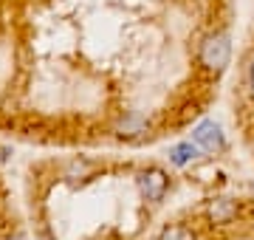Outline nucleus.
Masks as SVG:
<instances>
[{"label": "nucleus", "instance_id": "obj_1", "mask_svg": "<svg viewBox=\"0 0 254 240\" xmlns=\"http://www.w3.org/2000/svg\"><path fill=\"white\" fill-rule=\"evenodd\" d=\"M198 60L206 71H215V74L226 71L229 60H232V40H229L226 31H212V34H206L203 43H200V48H198Z\"/></svg>", "mask_w": 254, "mask_h": 240}, {"label": "nucleus", "instance_id": "obj_2", "mask_svg": "<svg viewBox=\"0 0 254 240\" xmlns=\"http://www.w3.org/2000/svg\"><path fill=\"white\" fill-rule=\"evenodd\" d=\"M192 144L198 150H203V153L215 156V153L226 150V133H223V127L215 119H203L200 124L192 127Z\"/></svg>", "mask_w": 254, "mask_h": 240}, {"label": "nucleus", "instance_id": "obj_3", "mask_svg": "<svg viewBox=\"0 0 254 240\" xmlns=\"http://www.w3.org/2000/svg\"><path fill=\"white\" fill-rule=\"evenodd\" d=\"M138 192L141 198L150 203H161L170 192V176L164 173L161 167H147L138 173Z\"/></svg>", "mask_w": 254, "mask_h": 240}, {"label": "nucleus", "instance_id": "obj_4", "mask_svg": "<svg viewBox=\"0 0 254 240\" xmlns=\"http://www.w3.org/2000/svg\"><path fill=\"white\" fill-rule=\"evenodd\" d=\"M237 201H232V198H215V201L206 206V215L212 218L215 223H232L237 218Z\"/></svg>", "mask_w": 254, "mask_h": 240}, {"label": "nucleus", "instance_id": "obj_5", "mask_svg": "<svg viewBox=\"0 0 254 240\" xmlns=\"http://www.w3.org/2000/svg\"><path fill=\"white\" fill-rule=\"evenodd\" d=\"M200 150L192 144V141H181V144H175L173 150H170V161H173L175 167H187L190 161H195L198 158Z\"/></svg>", "mask_w": 254, "mask_h": 240}, {"label": "nucleus", "instance_id": "obj_6", "mask_svg": "<svg viewBox=\"0 0 254 240\" xmlns=\"http://www.w3.org/2000/svg\"><path fill=\"white\" fill-rule=\"evenodd\" d=\"M158 240H195V232L187 229V226H167L158 235Z\"/></svg>", "mask_w": 254, "mask_h": 240}, {"label": "nucleus", "instance_id": "obj_7", "mask_svg": "<svg viewBox=\"0 0 254 240\" xmlns=\"http://www.w3.org/2000/svg\"><path fill=\"white\" fill-rule=\"evenodd\" d=\"M246 82H249V91L254 93V57H252V62H249V68H246Z\"/></svg>", "mask_w": 254, "mask_h": 240}, {"label": "nucleus", "instance_id": "obj_8", "mask_svg": "<svg viewBox=\"0 0 254 240\" xmlns=\"http://www.w3.org/2000/svg\"><path fill=\"white\" fill-rule=\"evenodd\" d=\"M6 240H26V235H9Z\"/></svg>", "mask_w": 254, "mask_h": 240}]
</instances>
